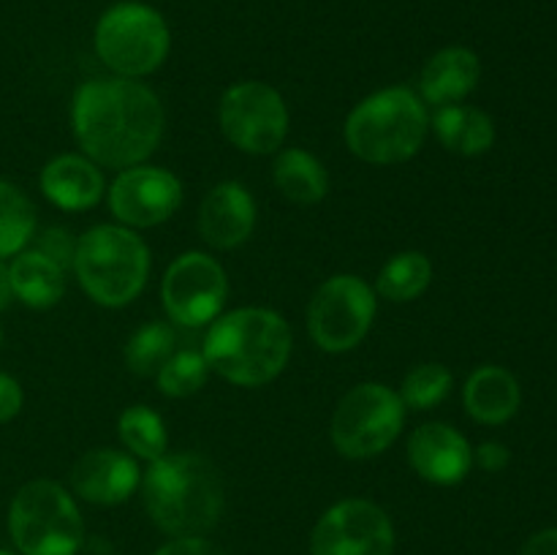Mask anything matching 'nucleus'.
I'll list each match as a JSON object with an SVG mask.
<instances>
[{
	"instance_id": "1",
	"label": "nucleus",
	"mask_w": 557,
	"mask_h": 555,
	"mask_svg": "<svg viewBox=\"0 0 557 555\" xmlns=\"http://www.w3.org/2000/svg\"><path fill=\"white\" fill-rule=\"evenodd\" d=\"M163 103L145 82L96 76L76 87L71 128L82 156L103 169L139 166L163 139Z\"/></svg>"
},
{
	"instance_id": "5",
	"label": "nucleus",
	"mask_w": 557,
	"mask_h": 555,
	"mask_svg": "<svg viewBox=\"0 0 557 555\" xmlns=\"http://www.w3.org/2000/svg\"><path fill=\"white\" fill-rule=\"evenodd\" d=\"M74 275L82 292L103 308L134 303L150 278V248L120 223H98L76 239Z\"/></svg>"
},
{
	"instance_id": "7",
	"label": "nucleus",
	"mask_w": 557,
	"mask_h": 555,
	"mask_svg": "<svg viewBox=\"0 0 557 555\" xmlns=\"http://www.w3.org/2000/svg\"><path fill=\"white\" fill-rule=\"evenodd\" d=\"M96 54L114 76L141 79L161 69L172 49V33L161 11L125 0L101 14L96 25Z\"/></svg>"
},
{
	"instance_id": "36",
	"label": "nucleus",
	"mask_w": 557,
	"mask_h": 555,
	"mask_svg": "<svg viewBox=\"0 0 557 555\" xmlns=\"http://www.w3.org/2000/svg\"><path fill=\"white\" fill-rule=\"evenodd\" d=\"M0 555H16V553H9V550H0Z\"/></svg>"
},
{
	"instance_id": "12",
	"label": "nucleus",
	"mask_w": 557,
	"mask_h": 555,
	"mask_svg": "<svg viewBox=\"0 0 557 555\" xmlns=\"http://www.w3.org/2000/svg\"><path fill=\"white\" fill-rule=\"evenodd\" d=\"M395 526L379 504L364 498L337 501L310 533V555H392Z\"/></svg>"
},
{
	"instance_id": "10",
	"label": "nucleus",
	"mask_w": 557,
	"mask_h": 555,
	"mask_svg": "<svg viewBox=\"0 0 557 555\" xmlns=\"http://www.w3.org/2000/svg\"><path fill=\"white\" fill-rule=\"evenodd\" d=\"M221 131L248 156H272L288 136V107L267 82H237L218 103Z\"/></svg>"
},
{
	"instance_id": "19",
	"label": "nucleus",
	"mask_w": 557,
	"mask_h": 555,
	"mask_svg": "<svg viewBox=\"0 0 557 555\" xmlns=\"http://www.w3.org/2000/svg\"><path fill=\"white\" fill-rule=\"evenodd\" d=\"M522 390L511 370L500 365H482L462 386V406L468 417L482 424H504L520 411Z\"/></svg>"
},
{
	"instance_id": "14",
	"label": "nucleus",
	"mask_w": 557,
	"mask_h": 555,
	"mask_svg": "<svg viewBox=\"0 0 557 555\" xmlns=\"http://www.w3.org/2000/svg\"><path fill=\"white\" fill-rule=\"evenodd\" d=\"M408 462L430 484H460L473 468V446L446 422H428L408 439Z\"/></svg>"
},
{
	"instance_id": "26",
	"label": "nucleus",
	"mask_w": 557,
	"mask_h": 555,
	"mask_svg": "<svg viewBox=\"0 0 557 555\" xmlns=\"http://www.w3.org/2000/svg\"><path fill=\"white\" fill-rule=\"evenodd\" d=\"M177 335L169 324L163 321H150V324H141L134 335L125 343V365L134 375H141V379H156L158 370L163 368L169 357H172L177 348Z\"/></svg>"
},
{
	"instance_id": "21",
	"label": "nucleus",
	"mask_w": 557,
	"mask_h": 555,
	"mask_svg": "<svg viewBox=\"0 0 557 555\" xmlns=\"http://www.w3.org/2000/svg\"><path fill=\"white\" fill-rule=\"evenodd\" d=\"M11 288L14 299L33 310H47L63 299L65 294V272L47 256L33 250H22L9 261Z\"/></svg>"
},
{
	"instance_id": "25",
	"label": "nucleus",
	"mask_w": 557,
	"mask_h": 555,
	"mask_svg": "<svg viewBox=\"0 0 557 555\" xmlns=\"http://www.w3.org/2000/svg\"><path fill=\"white\" fill-rule=\"evenodd\" d=\"M117 435L128 455L139 457V460L156 462L158 457L166 455L169 435L163 417L147 406H131L120 414L117 419Z\"/></svg>"
},
{
	"instance_id": "27",
	"label": "nucleus",
	"mask_w": 557,
	"mask_h": 555,
	"mask_svg": "<svg viewBox=\"0 0 557 555\" xmlns=\"http://www.w3.org/2000/svg\"><path fill=\"white\" fill-rule=\"evenodd\" d=\"M451 384H455V375L446 365L422 362L408 370L397 395H400L403 406L411 411H430L449 397Z\"/></svg>"
},
{
	"instance_id": "28",
	"label": "nucleus",
	"mask_w": 557,
	"mask_h": 555,
	"mask_svg": "<svg viewBox=\"0 0 557 555\" xmlns=\"http://www.w3.org/2000/svg\"><path fill=\"white\" fill-rule=\"evenodd\" d=\"M207 379H210V365H207L205 354L194 351V348L174 351L156 373L158 390L166 397L196 395L207 384Z\"/></svg>"
},
{
	"instance_id": "22",
	"label": "nucleus",
	"mask_w": 557,
	"mask_h": 555,
	"mask_svg": "<svg viewBox=\"0 0 557 555\" xmlns=\"http://www.w3.org/2000/svg\"><path fill=\"white\" fill-rule=\"evenodd\" d=\"M272 180L281 196H286L294 205H319L330 194V174L324 163L302 147H286L277 152L272 163Z\"/></svg>"
},
{
	"instance_id": "8",
	"label": "nucleus",
	"mask_w": 557,
	"mask_h": 555,
	"mask_svg": "<svg viewBox=\"0 0 557 555\" xmlns=\"http://www.w3.org/2000/svg\"><path fill=\"white\" fill-rule=\"evenodd\" d=\"M406 411L392 386L379 381L357 384L341 397L332 414V444L348 460H373L400 439Z\"/></svg>"
},
{
	"instance_id": "18",
	"label": "nucleus",
	"mask_w": 557,
	"mask_h": 555,
	"mask_svg": "<svg viewBox=\"0 0 557 555\" xmlns=\"http://www.w3.org/2000/svg\"><path fill=\"white\" fill-rule=\"evenodd\" d=\"M482 79L479 54L468 47H446L424 63L419 74V98L428 109L462 103Z\"/></svg>"
},
{
	"instance_id": "20",
	"label": "nucleus",
	"mask_w": 557,
	"mask_h": 555,
	"mask_svg": "<svg viewBox=\"0 0 557 555\" xmlns=\"http://www.w3.org/2000/svg\"><path fill=\"white\" fill-rule=\"evenodd\" d=\"M430 131L435 139L457 156L476 158L490 152L495 145V123L484 109L466 107V103H451L438 107L430 114Z\"/></svg>"
},
{
	"instance_id": "4",
	"label": "nucleus",
	"mask_w": 557,
	"mask_h": 555,
	"mask_svg": "<svg viewBox=\"0 0 557 555\" xmlns=\"http://www.w3.org/2000/svg\"><path fill=\"white\" fill-rule=\"evenodd\" d=\"M346 145L359 161L373 166L406 163L422 150L430 134V109L408 87H384L351 109L346 120Z\"/></svg>"
},
{
	"instance_id": "6",
	"label": "nucleus",
	"mask_w": 557,
	"mask_h": 555,
	"mask_svg": "<svg viewBox=\"0 0 557 555\" xmlns=\"http://www.w3.org/2000/svg\"><path fill=\"white\" fill-rule=\"evenodd\" d=\"M9 533L22 555H76L85 542V522L63 484L33 479L11 501Z\"/></svg>"
},
{
	"instance_id": "15",
	"label": "nucleus",
	"mask_w": 557,
	"mask_h": 555,
	"mask_svg": "<svg viewBox=\"0 0 557 555\" xmlns=\"http://www.w3.org/2000/svg\"><path fill=\"white\" fill-rule=\"evenodd\" d=\"M141 468L134 455L107 446L90 449L71 468V490L92 506H117L139 490Z\"/></svg>"
},
{
	"instance_id": "17",
	"label": "nucleus",
	"mask_w": 557,
	"mask_h": 555,
	"mask_svg": "<svg viewBox=\"0 0 557 555\" xmlns=\"http://www.w3.org/2000/svg\"><path fill=\"white\" fill-rule=\"evenodd\" d=\"M38 185L47 201L65 212H82L96 207L107 194V180L98 163L79 152L52 158L38 174Z\"/></svg>"
},
{
	"instance_id": "16",
	"label": "nucleus",
	"mask_w": 557,
	"mask_h": 555,
	"mask_svg": "<svg viewBox=\"0 0 557 555\" xmlns=\"http://www.w3.org/2000/svg\"><path fill=\"white\" fill-rule=\"evenodd\" d=\"M256 229V201L237 180L218 183L199 207V234L210 248L234 250Z\"/></svg>"
},
{
	"instance_id": "3",
	"label": "nucleus",
	"mask_w": 557,
	"mask_h": 555,
	"mask_svg": "<svg viewBox=\"0 0 557 555\" xmlns=\"http://www.w3.org/2000/svg\"><path fill=\"white\" fill-rule=\"evenodd\" d=\"M294 335L288 321L270 308H237L221 313L205 335L207 365L234 386H264L286 370Z\"/></svg>"
},
{
	"instance_id": "30",
	"label": "nucleus",
	"mask_w": 557,
	"mask_h": 555,
	"mask_svg": "<svg viewBox=\"0 0 557 555\" xmlns=\"http://www.w3.org/2000/svg\"><path fill=\"white\" fill-rule=\"evenodd\" d=\"M473 462H476L482 471L498 473L511 462V452L509 446L500 444V441H484V444H479L476 449H473Z\"/></svg>"
},
{
	"instance_id": "9",
	"label": "nucleus",
	"mask_w": 557,
	"mask_h": 555,
	"mask_svg": "<svg viewBox=\"0 0 557 555\" xmlns=\"http://www.w3.org/2000/svg\"><path fill=\"white\" fill-rule=\"evenodd\" d=\"M379 294L354 272L332 275L308 305L310 341L326 354H346L368 337L379 313Z\"/></svg>"
},
{
	"instance_id": "24",
	"label": "nucleus",
	"mask_w": 557,
	"mask_h": 555,
	"mask_svg": "<svg viewBox=\"0 0 557 555\" xmlns=\"http://www.w3.org/2000/svg\"><path fill=\"white\" fill-rule=\"evenodd\" d=\"M36 234V207L9 180H0V259H14Z\"/></svg>"
},
{
	"instance_id": "2",
	"label": "nucleus",
	"mask_w": 557,
	"mask_h": 555,
	"mask_svg": "<svg viewBox=\"0 0 557 555\" xmlns=\"http://www.w3.org/2000/svg\"><path fill=\"white\" fill-rule=\"evenodd\" d=\"M150 520L172 539L205 536L226 506V488L215 462L196 452H166L141 473Z\"/></svg>"
},
{
	"instance_id": "29",
	"label": "nucleus",
	"mask_w": 557,
	"mask_h": 555,
	"mask_svg": "<svg viewBox=\"0 0 557 555\" xmlns=\"http://www.w3.org/2000/svg\"><path fill=\"white\" fill-rule=\"evenodd\" d=\"M76 239H79V237H74L69 229L52 226V229H47V232L38 234L36 250H38V254L47 256L49 261H54V264H58L60 270L65 272V270H71V267H74Z\"/></svg>"
},
{
	"instance_id": "34",
	"label": "nucleus",
	"mask_w": 557,
	"mask_h": 555,
	"mask_svg": "<svg viewBox=\"0 0 557 555\" xmlns=\"http://www.w3.org/2000/svg\"><path fill=\"white\" fill-rule=\"evenodd\" d=\"M14 303V288H11V272L9 261L0 259V313Z\"/></svg>"
},
{
	"instance_id": "31",
	"label": "nucleus",
	"mask_w": 557,
	"mask_h": 555,
	"mask_svg": "<svg viewBox=\"0 0 557 555\" xmlns=\"http://www.w3.org/2000/svg\"><path fill=\"white\" fill-rule=\"evenodd\" d=\"M22 403H25V395H22L20 381L0 370V424L11 422L22 411Z\"/></svg>"
},
{
	"instance_id": "33",
	"label": "nucleus",
	"mask_w": 557,
	"mask_h": 555,
	"mask_svg": "<svg viewBox=\"0 0 557 555\" xmlns=\"http://www.w3.org/2000/svg\"><path fill=\"white\" fill-rule=\"evenodd\" d=\"M520 555H557V526L533 533V536L522 544Z\"/></svg>"
},
{
	"instance_id": "13",
	"label": "nucleus",
	"mask_w": 557,
	"mask_h": 555,
	"mask_svg": "<svg viewBox=\"0 0 557 555\" xmlns=\"http://www.w3.org/2000/svg\"><path fill=\"white\" fill-rule=\"evenodd\" d=\"M109 210L117 218L120 226L152 229L166 223L183 205V183L177 174L161 166L123 169L109 185Z\"/></svg>"
},
{
	"instance_id": "35",
	"label": "nucleus",
	"mask_w": 557,
	"mask_h": 555,
	"mask_svg": "<svg viewBox=\"0 0 557 555\" xmlns=\"http://www.w3.org/2000/svg\"><path fill=\"white\" fill-rule=\"evenodd\" d=\"M0 346H3V326H0Z\"/></svg>"
},
{
	"instance_id": "11",
	"label": "nucleus",
	"mask_w": 557,
	"mask_h": 555,
	"mask_svg": "<svg viewBox=\"0 0 557 555\" xmlns=\"http://www.w3.org/2000/svg\"><path fill=\"white\" fill-rule=\"evenodd\" d=\"M228 297V278L221 261L205 250L180 254L161 281L163 310L183 326H207L221 316Z\"/></svg>"
},
{
	"instance_id": "32",
	"label": "nucleus",
	"mask_w": 557,
	"mask_h": 555,
	"mask_svg": "<svg viewBox=\"0 0 557 555\" xmlns=\"http://www.w3.org/2000/svg\"><path fill=\"white\" fill-rule=\"evenodd\" d=\"M156 555H228V553L205 536H185V539H172V542H166Z\"/></svg>"
},
{
	"instance_id": "23",
	"label": "nucleus",
	"mask_w": 557,
	"mask_h": 555,
	"mask_svg": "<svg viewBox=\"0 0 557 555\" xmlns=\"http://www.w3.org/2000/svg\"><path fill=\"white\" fill-rule=\"evenodd\" d=\"M433 283V261L422 250H400L392 256L375 278V294L389 303H413Z\"/></svg>"
}]
</instances>
